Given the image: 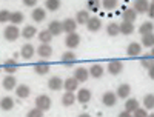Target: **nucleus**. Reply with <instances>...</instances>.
Returning <instances> with one entry per match:
<instances>
[{
	"mask_svg": "<svg viewBox=\"0 0 154 117\" xmlns=\"http://www.w3.org/2000/svg\"><path fill=\"white\" fill-rule=\"evenodd\" d=\"M20 29L17 25H8V26L3 29V37L6 38L8 42H16L17 38L20 37Z\"/></svg>",
	"mask_w": 154,
	"mask_h": 117,
	"instance_id": "1",
	"label": "nucleus"
},
{
	"mask_svg": "<svg viewBox=\"0 0 154 117\" xmlns=\"http://www.w3.org/2000/svg\"><path fill=\"white\" fill-rule=\"evenodd\" d=\"M51 105H53V102H51V99L48 96H45V94L37 96V99H35V108L42 109L45 112V111H48L51 108Z\"/></svg>",
	"mask_w": 154,
	"mask_h": 117,
	"instance_id": "2",
	"label": "nucleus"
},
{
	"mask_svg": "<svg viewBox=\"0 0 154 117\" xmlns=\"http://www.w3.org/2000/svg\"><path fill=\"white\" fill-rule=\"evenodd\" d=\"M65 45H66V48H69V49L77 48V46L80 45V35H79V34H75V32H69V34H66Z\"/></svg>",
	"mask_w": 154,
	"mask_h": 117,
	"instance_id": "3",
	"label": "nucleus"
},
{
	"mask_svg": "<svg viewBox=\"0 0 154 117\" xmlns=\"http://www.w3.org/2000/svg\"><path fill=\"white\" fill-rule=\"evenodd\" d=\"M75 60H77V57H75V54L72 53V51H66V53H63V54H62L60 63L63 65V66L69 68V66H74Z\"/></svg>",
	"mask_w": 154,
	"mask_h": 117,
	"instance_id": "4",
	"label": "nucleus"
},
{
	"mask_svg": "<svg viewBox=\"0 0 154 117\" xmlns=\"http://www.w3.org/2000/svg\"><path fill=\"white\" fill-rule=\"evenodd\" d=\"M106 71L111 74V75H119L122 71H123V63L120 60H112L108 63V68Z\"/></svg>",
	"mask_w": 154,
	"mask_h": 117,
	"instance_id": "5",
	"label": "nucleus"
},
{
	"mask_svg": "<svg viewBox=\"0 0 154 117\" xmlns=\"http://www.w3.org/2000/svg\"><path fill=\"white\" fill-rule=\"evenodd\" d=\"M88 77H89V71L85 68V66H79V68H75L74 71V79L79 82V83H83L88 80Z\"/></svg>",
	"mask_w": 154,
	"mask_h": 117,
	"instance_id": "6",
	"label": "nucleus"
},
{
	"mask_svg": "<svg viewBox=\"0 0 154 117\" xmlns=\"http://www.w3.org/2000/svg\"><path fill=\"white\" fill-rule=\"evenodd\" d=\"M34 54H35V48H34L31 43L23 45L22 49H20V56H22V59H25V60H31V59L34 57Z\"/></svg>",
	"mask_w": 154,
	"mask_h": 117,
	"instance_id": "7",
	"label": "nucleus"
},
{
	"mask_svg": "<svg viewBox=\"0 0 154 117\" xmlns=\"http://www.w3.org/2000/svg\"><path fill=\"white\" fill-rule=\"evenodd\" d=\"M126 54L130 57H137L142 54V45L137 43V42H131L130 45L126 46Z\"/></svg>",
	"mask_w": 154,
	"mask_h": 117,
	"instance_id": "8",
	"label": "nucleus"
},
{
	"mask_svg": "<svg viewBox=\"0 0 154 117\" xmlns=\"http://www.w3.org/2000/svg\"><path fill=\"white\" fill-rule=\"evenodd\" d=\"M116 102H117V96H116V93H112V91H106V93H103V96H102V103H103L105 106H114Z\"/></svg>",
	"mask_w": 154,
	"mask_h": 117,
	"instance_id": "9",
	"label": "nucleus"
},
{
	"mask_svg": "<svg viewBox=\"0 0 154 117\" xmlns=\"http://www.w3.org/2000/svg\"><path fill=\"white\" fill-rule=\"evenodd\" d=\"M2 69H3L6 74H14V72L19 69V63H17L16 59H8V60L3 63Z\"/></svg>",
	"mask_w": 154,
	"mask_h": 117,
	"instance_id": "10",
	"label": "nucleus"
},
{
	"mask_svg": "<svg viewBox=\"0 0 154 117\" xmlns=\"http://www.w3.org/2000/svg\"><path fill=\"white\" fill-rule=\"evenodd\" d=\"M102 28V20L99 17H89V20L86 22V29L91 32H97Z\"/></svg>",
	"mask_w": 154,
	"mask_h": 117,
	"instance_id": "11",
	"label": "nucleus"
},
{
	"mask_svg": "<svg viewBox=\"0 0 154 117\" xmlns=\"http://www.w3.org/2000/svg\"><path fill=\"white\" fill-rule=\"evenodd\" d=\"M49 63L48 62H37V63H34V66H32V69H34V72L35 74H38V75H45V74H48L49 72Z\"/></svg>",
	"mask_w": 154,
	"mask_h": 117,
	"instance_id": "12",
	"label": "nucleus"
},
{
	"mask_svg": "<svg viewBox=\"0 0 154 117\" xmlns=\"http://www.w3.org/2000/svg\"><path fill=\"white\" fill-rule=\"evenodd\" d=\"M75 100L85 105V103H88L89 100H91V91L86 89V88L79 89V91H77V96H75Z\"/></svg>",
	"mask_w": 154,
	"mask_h": 117,
	"instance_id": "13",
	"label": "nucleus"
},
{
	"mask_svg": "<svg viewBox=\"0 0 154 117\" xmlns=\"http://www.w3.org/2000/svg\"><path fill=\"white\" fill-rule=\"evenodd\" d=\"M2 85H3V88H5L6 91H12V89H14V88L17 86V80H16L14 74H8V75H5Z\"/></svg>",
	"mask_w": 154,
	"mask_h": 117,
	"instance_id": "14",
	"label": "nucleus"
},
{
	"mask_svg": "<svg viewBox=\"0 0 154 117\" xmlns=\"http://www.w3.org/2000/svg\"><path fill=\"white\" fill-rule=\"evenodd\" d=\"M37 54L42 59H49L53 56V48L49 46V43H40V46L37 48Z\"/></svg>",
	"mask_w": 154,
	"mask_h": 117,
	"instance_id": "15",
	"label": "nucleus"
},
{
	"mask_svg": "<svg viewBox=\"0 0 154 117\" xmlns=\"http://www.w3.org/2000/svg\"><path fill=\"white\" fill-rule=\"evenodd\" d=\"M148 6H149L148 0H134V5H133V8L137 14H145L148 11Z\"/></svg>",
	"mask_w": 154,
	"mask_h": 117,
	"instance_id": "16",
	"label": "nucleus"
},
{
	"mask_svg": "<svg viewBox=\"0 0 154 117\" xmlns=\"http://www.w3.org/2000/svg\"><path fill=\"white\" fill-rule=\"evenodd\" d=\"M31 17H32V20H34V22H37V23L43 22V20L46 19V9H45V8H38V6H37L35 9H32Z\"/></svg>",
	"mask_w": 154,
	"mask_h": 117,
	"instance_id": "17",
	"label": "nucleus"
},
{
	"mask_svg": "<svg viewBox=\"0 0 154 117\" xmlns=\"http://www.w3.org/2000/svg\"><path fill=\"white\" fill-rule=\"evenodd\" d=\"M75 28H77V22L74 19H65L62 22V29L63 32H75Z\"/></svg>",
	"mask_w": 154,
	"mask_h": 117,
	"instance_id": "18",
	"label": "nucleus"
},
{
	"mask_svg": "<svg viewBox=\"0 0 154 117\" xmlns=\"http://www.w3.org/2000/svg\"><path fill=\"white\" fill-rule=\"evenodd\" d=\"M130 94H131V86L128 85V83H122L119 88H117V91H116V96H117V99L120 97V99H128L130 97Z\"/></svg>",
	"mask_w": 154,
	"mask_h": 117,
	"instance_id": "19",
	"label": "nucleus"
},
{
	"mask_svg": "<svg viewBox=\"0 0 154 117\" xmlns=\"http://www.w3.org/2000/svg\"><path fill=\"white\" fill-rule=\"evenodd\" d=\"M48 88L51 91H60L63 88V80L60 79V77H57V75L51 77V79L48 80Z\"/></svg>",
	"mask_w": 154,
	"mask_h": 117,
	"instance_id": "20",
	"label": "nucleus"
},
{
	"mask_svg": "<svg viewBox=\"0 0 154 117\" xmlns=\"http://www.w3.org/2000/svg\"><path fill=\"white\" fill-rule=\"evenodd\" d=\"M29 94H31V88L28 86V85H17L16 86V96L19 97V99H26V97H29Z\"/></svg>",
	"mask_w": 154,
	"mask_h": 117,
	"instance_id": "21",
	"label": "nucleus"
},
{
	"mask_svg": "<svg viewBox=\"0 0 154 117\" xmlns=\"http://www.w3.org/2000/svg\"><path fill=\"white\" fill-rule=\"evenodd\" d=\"M48 31L53 34V37H54V35H60V34L63 32V29H62V22H59V20L49 22V25H48Z\"/></svg>",
	"mask_w": 154,
	"mask_h": 117,
	"instance_id": "22",
	"label": "nucleus"
},
{
	"mask_svg": "<svg viewBox=\"0 0 154 117\" xmlns=\"http://www.w3.org/2000/svg\"><path fill=\"white\" fill-rule=\"evenodd\" d=\"M88 71H89V75L94 77V79H100V77L105 74V68L102 66V65H99V63H94Z\"/></svg>",
	"mask_w": 154,
	"mask_h": 117,
	"instance_id": "23",
	"label": "nucleus"
},
{
	"mask_svg": "<svg viewBox=\"0 0 154 117\" xmlns=\"http://www.w3.org/2000/svg\"><path fill=\"white\" fill-rule=\"evenodd\" d=\"M63 88H65V91L74 93V91H77V88H79V82H77L74 77H68L66 80H63Z\"/></svg>",
	"mask_w": 154,
	"mask_h": 117,
	"instance_id": "24",
	"label": "nucleus"
},
{
	"mask_svg": "<svg viewBox=\"0 0 154 117\" xmlns=\"http://www.w3.org/2000/svg\"><path fill=\"white\" fill-rule=\"evenodd\" d=\"M119 29H120V34L123 35H131L134 32V23H130V22H122L119 25Z\"/></svg>",
	"mask_w": 154,
	"mask_h": 117,
	"instance_id": "25",
	"label": "nucleus"
},
{
	"mask_svg": "<svg viewBox=\"0 0 154 117\" xmlns=\"http://www.w3.org/2000/svg\"><path fill=\"white\" fill-rule=\"evenodd\" d=\"M14 100H12V97L9 96H5L3 99H0V108H2L3 111H11L12 108H14Z\"/></svg>",
	"mask_w": 154,
	"mask_h": 117,
	"instance_id": "26",
	"label": "nucleus"
},
{
	"mask_svg": "<svg viewBox=\"0 0 154 117\" xmlns=\"http://www.w3.org/2000/svg\"><path fill=\"white\" fill-rule=\"evenodd\" d=\"M89 17H91V16H89L88 9H82V11H79L75 14V22H77V25H86Z\"/></svg>",
	"mask_w": 154,
	"mask_h": 117,
	"instance_id": "27",
	"label": "nucleus"
},
{
	"mask_svg": "<svg viewBox=\"0 0 154 117\" xmlns=\"http://www.w3.org/2000/svg\"><path fill=\"white\" fill-rule=\"evenodd\" d=\"M74 102H77L74 93L65 91V94L62 96V105H63V106H71V105H74Z\"/></svg>",
	"mask_w": 154,
	"mask_h": 117,
	"instance_id": "28",
	"label": "nucleus"
},
{
	"mask_svg": "<svg viewBox=\"0 0 154 117\" xmlns=\"http://www.w3.org/2000/svg\"><path fill=\"white\" fill-rule=\"evenodd\" d=\"M37 34V29H35V26H32V25H26L23 29H22V32H20V35L23 37V38H32L34 35Z\"/></svg>",
	"mask_w": 154,
	"mask_h": 117,
	"instance_id": "29",
	"label": "nucleus"
},
{
	"mask_svg": "<svg viewBox=\"0 0 154 117\" xmlns=\"http://www.w3.org/2000/svg\"><path fill=\"white\" fill-rule=\"evenodd\" d=\"M142 46H145L146 49H151L154 46V34L152 32H148V34H143L142 35Z\"/></svg>",
	"mask_w": 154,
	"mask_h": 117,
	"instance_id": "30",
	"label": "nucleus"
},
{
	"mask_svg": "<svg viewBox=\"0 0 154 117\" xmlns=\"http://www.w3.org/2000/svg\"><path fill=\"white\" fill-rule=\"evenodd\" d=\"M136 17H137V12L134 11V8H125L123 11V22H136Z\"/></svg>",
	"mask_w": 154,
	"mask_h": 117,
	"instance_id": "31",
	"label": "nucleus"
},
{
	"mask_svg": "<svg viewBox=\"0 0 154 117\" xmlns=\"http://www.w3.org/2000/svg\"><path fill=\"white\" fill-rule=\"evenodd\" d=\"M137 108H139V100H137V99H130V97H128L126 102H125V111H128V112L133 114Z\"/></svg>",
	"mask_w": 154,
	"mask_h": 117,
	"instance_id": "32",
	"label": "nucleus"
},
{
	"mask_svg": "<svg viewBox=\"0 0 154 117\" xmlns=\"http://www.w3.org/2000/svg\"><path fill=\"white\" fill-rule=\"evenodd\" d=\"M9 22H11V25H20L22 22H25V16L20 11H14L9 16Z\"/></svg>",
	"mask_w": 154,
	"mask_h": 117,
	"instance_id": "33",
	"label": "nucleus"
},
{
	"mask_svg": "<svg viewBox=\"0 0 154 117\" xmlns=\"http://www.w3.org/2000/svg\"><path fill=\"white\" fill-rule=\"evenodd\" d=\"M37 37H38V40H40V43H51V40H53V34H51L48 29H43L40 32H37Z\"/></svg>",
	"mask_w": 154,
	"mask_h": 117,
	"instance_id": "34",
	"label": "nucleus"
},
{
	"mask_svg": "<svg viewBox=\"0 0 154 117\" xmlns=\"http://www.w3.org/2000/svg\"><path fill=\"white\" fill-rule=\"evenodd\" d=\"M152 29H154V23L146 20V22H143V23L139 26V34H140V35H143V34L152 32Z\"/></svg>",
	"mask_w": 154,
	"mask_h": 117,
	"instance_id": "35",
	"label": "nucleus"
},
{
	"mask_svg": "<svg viewBox=\"0 0 154 117\" xmlns=\"http://www.w3.org/2000/svg\"><path fill=\"white\" fill-rule=\"evenodd\" d=\"M106 34L111 35V37H116V35H119L120 34V29H119V25L117 23H114L111 22L108 26H106Z\"/></svg>",
	"mask_w": 154,
	"mask_h": 117,
	"instance_id": "36",
	"label": "nucleus"
},
{
	"mask_svg": "<svg viewBox=\"0 0 154 117\" xmlns=\"http://www.w3.org/2000/svg\"><path fill=\"white\" fill-rule=\"evenodd\" d=\"M60 5H62L60 0H45V9H49V11H57Z\"/></svg>",
	"mask_w": 154,
	"mask_h": 117,
	"instance_id": "37",
	"label": "nucleus"
},
{
	"mask_svg": "<svg viewBox=\"0 0 154 117\" xmlns=\"http://www.w3.org/2000/svg\"><path fill=\"white\" fill-rule=\"evenodd\" d=\"M143 108L154 109V94H146L143 97Z\"/></svg>",
	"mask_w": 154,
	"mask_h": 117,
	"instance_id": "38",
	"label": "nucleus"
},
{
	"mask_svg": "<svg viewBox=\"0 0 154 117\" xmlns=\"http://www.w3.org/2000/svg\"><path fill=\"white\" fill-rule=\"evenodd\" d=\"M100 5H102L100 0H88L86 8H88V11H99Z\"/></svg>",
	"mask_w": 154,
	"mask_h": 117,
	"instance_id": "39",
	"label": "nucleus"
},
{
	"mask_svg": "<svg viewBox=\"0 0 154 117\" xmlns=\"http://www.w3.org/2000/svg\"><path fill=\"white\" fill-rule=\"evenodd\" d=\"M102 6L111 11L114 8H117V0H102Z\"/></svg>",
	"mask_w": 154,
	"mask_h": 117,
	"instance_id": "40",
	"label": "nucleus"
},
{
	"mask_svg": "<svg viewBox=\"0 0 154 117\" xmlns=\"http://www.w3.org/2000/svg\"><path fill=\"white\" fill-rule=\"evenodd\" d=\"M9 16H11V12L8 9H0V23L9 22Z\"/></svg>",
	"mask_w": 154,
	"mask_h": 117,
	"instance_id": "41",
	"label": "nucleus"
},
{
	"mask_svg": "<svg viewBox=\"0 0 154 117\" xmlns=\"http://www.w3.org/2000/svg\"><path fill=\"white\" fill-rule=\"evenodd\" d=\"M26 117H43V111L38 108H32L31 111H28Z\"/></svg>",
	"mask_w": 154,
	"mask_h": 117,
	"instance_id": "42",
	"label": "nucleus"
},
{
	"mask_svg": "<svg viewBox=\"0 0 154 117\" xmlns=\"http://www.w3.org/2000/svg\"><path fill=\"white\" fill-rule=\"evenodd\" d=\"M133 117H148V111L145 108H137L133 112Z\"/></svg>",
	"mask_w": 154,
	"mask_h": 117,
	"instance_id": "43",
	"label": "nucleus"
},
{
	"mask_svg": "<svg viewBox=\"0 0 154 117\" xmlns=\"http://www.w3.org/2000/svg\"><path fill=\"white\" fill-rule=\"evenodd\" d=\"M140 65H142V66L143 68H149L151 66V65H154V60H146V59H142V60H140Z\"/></svg>",
	"mask_w": 154,
	"mask_h": 117,
	"instance_id": "44",
	"label": "nucleus"
},
{
	"mask_svg": "<svg viewBox=\"0 0 154 117\" xmlns=\"http://www.w3.org/2000/svg\"><path fill=\"white\" fill-rule=\"evenodd\" d=\"M148 17L149 19H154V2H149V6H148Z\"/></svg>",
	"mask_w": 154,
	"mask_h": 117,
	"instance_id": "45",
	"label": "nucleus"
},
{
	"mask_svg": "<svg viewBox=\"0 0 154 117\" xmlns=\"http://www.w3.org/2000/svg\"><path fill=\"white\" fill-rule=\"evenodd\" d=\"M22 2H23L25 6H29V8H32V6L37 5V0H22Z\"/></svg>",
	"mask_w": 154,
	"mask_h": 117,
	"instance_id": "46",
	"label": "nucleus"
},
{
	"mask_svg": "<svg viewBox=\"0 0 154 117\" xmlns=\"http://www.w3.org/2000/svg\"><path fill=\"white\" fill-rule=\"evenodd\" d=\"M143 59H146V60H154V53H152V49L146 51V53L143 54Z\"/></svg>",
	"mask_w": 154,
	"mask_h": 117,
	"instance_id": "47",
	"label": "nucleus"
},
{
	"mask_svg": "<svg viewBox=\"0 0 154 117\" xmlns=\"http://www.w3.org/2000/svg\"><path fill=\"white\" fill-rule=\"evenodd\" d=\"M148 71V75H149V79H154V65H151V66L146 69Z\"/></svg>",
	"mask_w": 154,
	"mask_h": 117,
	"instance_id": "48",
	"label": "nucleus"
},
{
	"mask_svg": "<svg viewBox=\"0 0 154 117\" xmlns=\"http://www.w3.org/2000/svg\"><path fill=\"white\" fill-rule=\"evenodd\" d=\"M119 117H133V114L128 112V111H122V112L119 114Z\"/></svg>",
	"mask_w": 154,
	"mask_h": 117,
	"instance_id": "49",
	"label": "nucleus"
},
{
	"mask_svg": "<svg viewBox=\"0 0 154 117\" xmlns=\"http://www.w3.org/2000/svg\"><path fill=\"white\" fill-rule=\"evenodd\" d=\"M79 117H91V115H89V114H86V112H83V114H80Z\"/></svg>",
	"mask_w": 154,
	"mask_h": 117,
	"instance_id": "50",
	"label": "nucleus"
},
{
	"mask_svg": "<svg viewBox=\"0 0 154 117\" xmlns=\"http://www.w3.org/2000/svg\"><path fill=\"white\" fill-rule=\"evenodd\" d=\"M148 117H154V114H149V115H148Z\"/></svg>",
	"mask_w": 154,
	"mask_h": 117,
	"instance_id": "51",
	"label": "nucleus"
},
{
	"mask_svg": "<svg viewBox=\"0 0 154 117\" xmlns=\"http://www.w3.org/2000/svg\"><path fill=\"white\" fill-rule=\"evenodd\" d=\"M0 69H2V66H0Z\"/></svg>",
	"mask_w": 154,
	"mask_h": 117,
	"instance_id": "52",
	"label": "nucleus"
}]
</instances>
